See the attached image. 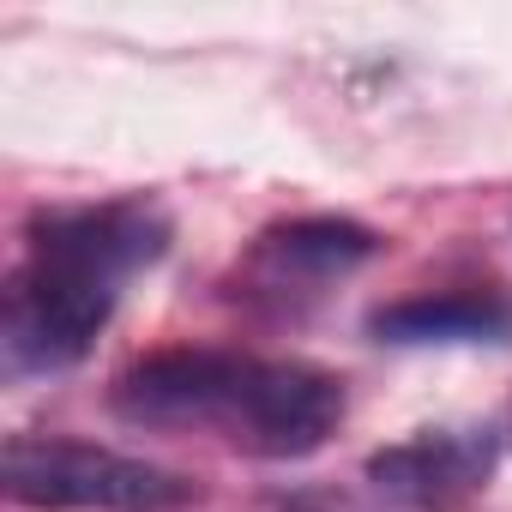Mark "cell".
Wrapping results in <instances>:
<instances>
[{"label":"cell","mask_w":512,"mask_h":512,"mask_svg":"<svg viewBox=\"0 0 512 512\" xmlns=\"http://www.w3.org/2000/svg\"><path fill=\"white\" fill-rule=\"evenodd\" d=\"M169 217L151 199L61 205L31 217V253L7 284L0 356L7 374H61L91 356L127 278L163 260Z\"/></svg>","instance_id":"obj_1"},{"label":"cell","mask_w":512,"mask_h":512,"mask_svg":"<svg viewBox=\"0 0 512 512\" xmlns=\"http://www.w3.org/2000/svg\"><path fill=\"white\" fill-rule=\"evenodd\" d=\"M109 404L133 428H211L253 458H308L344 422L338 374L241 350L145 356L115 380Z\"/></svg>","instance_id":"obj_2"},{"label":"cell","mask_w":512,"mask_h":512,"mask_svg":"<svg viewBox=\"0 0 512 512\" xmlns=\"http://www.w3.org/2000/svg\"><path fill=\"white\" fill-rule=\"evenodd\" d=\"M0 482H7L13 506H37V512H187L199 500V488L163 464L85 440H43V434L7 440Z\"/></svg>","instance_id":"obj_3"},{"label":"cell","mask_w":512,"mask_h":512,"mask_svg":"<svg viewBox=\"0 0 512 512\" xmlns=\"http://www.w3.org/2000/svg\"><path fill=\"white\" fill-rule=\"evenodd\" d=\"M374 253H380V235L356 217H296L253 241L247 266H241V284H247L241 296L296 308V302L320 296L326 284L362 272Z\"/></svg>","instance_id":"obj_4"},{"label":"cell","mask_w":512,"mask_h":512,"mask_svg":"<svg viewBox=\"0 0 512 512\" xmlns=\"http://www.w3.org/2000/svg\"><path fill=\"white\" fill-rule=\"evenodd\" d=\"M494 470V434L488 428H440L416 434L404 446H386L368 458V482L416 512H446L470 500Z\"/></svg>","instance_id":"obj_5"},{"label":"cell","mask_w":512,"mask_h":512,"mask_svg":"<svg viewBox=\"0 0 512 512\" xmlns=\"http://www.w3.org/2000/svg\"><path fill=\"white\" fill-rule=\"evenodd\" d=\"M368 332L398 350L428 344H512V296L500 290H446V296H410L368 314Z\"/></svg>","instance_id":"obj_6"}]
</instances>
